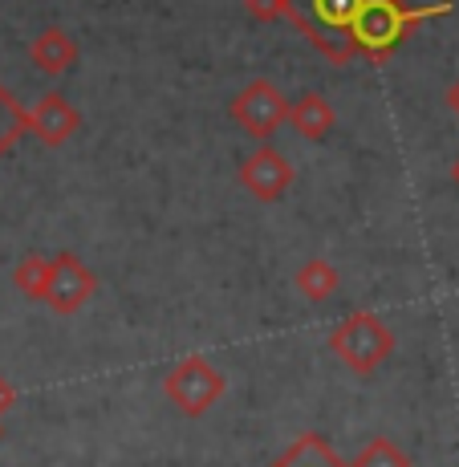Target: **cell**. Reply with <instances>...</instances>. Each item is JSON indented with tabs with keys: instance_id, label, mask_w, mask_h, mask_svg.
I'll use <instances>...</instances> for the list:
<instances>
[{
	"instance_id": "obj_1",
	"label": "cell",
	"mask_w": 459,
	"mask_h": 467,
	"mask_svg": "<svg viewBox=\"0 0 459 467\" xmlns=\"http://www.w3.org/2000/svg\"><path fill=\"white\" fill-rule=\"evenodd\" d=\"M447 13V0L427 8L407 0H285V21L334 66H349L354 57L382 66L422 21Z\"/></svg>"
},
{
	"instance_id": "obj_2",
	"label": "cell",
	"mask_w": 459,
	"mask_h": 467,
	"mask_svg": "<svg viewBox=\"0 0 459 467\" xmlns=\"http://www.w3.org/2000/svg\"><path fill=\"white\" fill-rule=\"evenodd\" d=\"M329 349H334L354 374L370 379L378 366L394 354V334L386 329V321L378 317V313L358 309V313H349L346 321H338V326L329 329Z\"/></svg>"
},
{
	"instance_id": "obj_3",
	"label": "cell",
	"mask_w": 459,
	"mask_h": 467,
	"mask_svg": "<svg viewBox=\"0 0 459 467\" xmlns=\"http://www.w3.org/2000/svg\"><path fill=\"white\" fill-rule=\"evenodd\" d=\"M224 390H228L224 374L200 354H192V358H183L179 366H171V374L163 379V394L171 399V407H175L179 415H187V419L208 415L215 402L224 399Z\"/></svg>"
},
{
	"instance_id": "obj_4",
	"label": "cell",
	"mask_w": 459,
	"mask_h": 467,
	"mask_svg": "<svg viewBox=\"0 0 459 467\" xmlns=\"http://www.w3.org/2000/svg\"><path fill=\"white\" fill-rule=\"evenodd\" d=\"M228 114L236 127H245L252 134V139L268 142L285 122H289V98L268 82V78H256V82H248L228 102Z\"/></svg>"
},
{
	"instance_id": "obj_5",
	"label": "cell",
	"mask_w": 459,
	"mask_h": 467,
	"mask_svg": "<svg viewBox=\"0 0 459 467\" xmlns=\"http://www.w3.org/2000/svg\"><path fill=\"white\" fill-rule=\"evenodd\" d=\"M98 293V276L89 273V265L78 253H57L49 260V285H45V305L61 317H74L82 313L89 297Z\"/></svg>"
},
{
	"instance_id": "obj_6",
	"label": "cell",
	"mask_w": 459,
	"mask_h": 467,
	"mask_svg": "<svg viewBox=\"0 0 459 467\" xmlns=\"http://www.w3.org/2000/svg\"><path fill=\"white\" fill-rule=\"evenodd\" d=\"M240 183H245V192H252L256 200L276 203L293 187V163L273 142H260L245 163H240Z\"/></svg>"
},
{
	"instance_id": "obj_7",
	"label": "cell",
	"mask_w": 459,
	"mask_h": 467,
	"mask_svg": "<svg viewBox=\"0 0 459 467\" xmlns=\"http://www.w3.org/2000/svg\"><path fill=\"white\" fill-rule=\"evenodd\" d=\"M29 130L37 134L45 147H66V142L82 130V110H78L66 94L53 89V94H45L29 110Z\"/></svg>"
},
{
	"instance_id": "obj_8",
	"label": "cell",
	"mask_w": 459,
	"mask_h": 467,
	"mask_svg": "<svg viewBox=\"0 0 459 467\" xmlns=\"http://www.w3.org/2000/svg\"><path fill=\"white\" fill-rule=\"evenodd\" d=\"M29 61L41 69V74L57 78L78 61V41L69 37L61 25H49V29H41L37 37L29 41Z\"/></svg>"
},
{
	"instance_id": "obj_9",
	"label": "cell",
	"mask_w": 459,
	"mask_h": 467,
	"mask_svg": "<svg viewBox=\"0 0 459 467\" xmlns=\"http://www.w3.org/2000/svg\"><path fill=\"white\" fill-rule=\"evenodd\" d=\"M334 122H338L334 106H329L318 89H309V94H301L297 102H289V127L301 134V139L321 142L329 130H334Z\"/></svg>"
},
{
	"instance_id": "obj_10",
	"label": "cell",
	"mask_w": 459,
	"mask_h": 467,
	"mask_svg": "<svg viewBox=\"0 0 459 467\" xmlns=\"http://www.w3.org/2000/svg\"><path fill=\"white\" fill-rule=\"evenodd\" d=\"M273 467H349V463L341 460L318 431H305L301 439H293V443L276 455Z\"/></svg>"
},
{
	"instance_id": "obj_11",
	"label": "cell",
	"mask_w": 459,
	"mask_h": 467,
	"mask_svg": "<svg viewBox=\"0 0 459 467\" xmlns=\"http://www.w3.org/2000/svg\"><path fill=\"white\" fill-rule=\"evenodd\" d=\"M297 293H301L305 301H329L338 293V285H341V276H338V268L329 265V260H305L301 268H297Z\"/></svg>"
},
{
	"instance_id": "obj_12",
	"label": "cell",
	"mask_w": 459,
	"mask_h": 467,
	"mask_svg": "<svg viewBox=\"0 0 459 467\" xmlns=\"http://www.w3.org/2000/svg\"><path fill=\"white\" fill-rule=\"evenodd\" d=\"M25 134H29V110L16 102L13 89L0 86V155H5L16 139H25Z\"/></svg>"
},
{
	"instance_id": "obj_13",
	"label": "cell",
	"mask_w": 459,
	"mask_h": 467,
	"mask_svg": "<svg viewBox=\"0 0 459 467\" xmlns=\"http://www.w3.org/2000/svg\"><path fill=\"white\" fill-rule=\"evenodd\" d=\"M13 285L16 293H25L29 301H41L45 297V285H49V256H21V265L13 268Z\"/></svg>"
},
{
	"instance_id": "obj_14",
	"label": "cell",
	"mask_w": 459,
	"mask_h": 467,
	"mask_svg": "<svg viewBox=\"0 0 459 467\" xmlns=\"http://www.w3.org/2000/svg\"><path fill=\"white\" fill-rule=\"evenodd\" d=\"M349 467H411V455L402 451L394 439L378 435V439H370V443L362 447V451H358V460Z\"/></svg>"
},
{
	"instance_id": "obj_15",
	"label": "cell",
	"mask_w": 459,
	"mask_h": 467,
	"mask_svg": "<svg viewBox=\"0 0 459 467\" xmlns=\"http://www.w3.org/2000/svg\"><path fill=\"white\" fill-rule=\"evenodd\" d=\"M252 21H285V0H245Z\"/></svg>"
},
{
	"instance_id": "obj_16",
	"label": "cell",
	"mask_w": 459,
	"mask_h": 467,
	"mask_svg": "<svg viewBox=\"0 0 459 467\" xmlns=\"http://www.w3.org/2000/svg\"><path fill=\"white\" fill-rule=\"evenodd\" d=\"M16 407V386L5 379V374H0V423H5V415L8 410Z\"/></svg>"
},
{
	"instance_id": "obj_17",
	"label": "cell",
	"mask_w": 459,
	"mask_h": 467,
	"mask_svg": "<svg viewBox=\"0 0 459 467\" xmlns=\"http://www.w3.org/2000/svg\"><path fill=\"white\" fill-rule=\"evenodd\" d=\"M447 106L459 114V82H452V89H447Z\"/></svg>"
},
{
	"instance_id": "obj_18",
	"label": "cell",
	"mask_w": 459,
	"mask_h": 467,
	"mask_svg": "<svg viewBox=\"0 0 459 467\" xmlns=\"http://www.w3.org/2000/svg\"><path fill=\"white\" fill-rule=\"evenodd\" d=\"M452 183L459 187V159H455V163H452Z\"/></svg>"
}]
</instances>
